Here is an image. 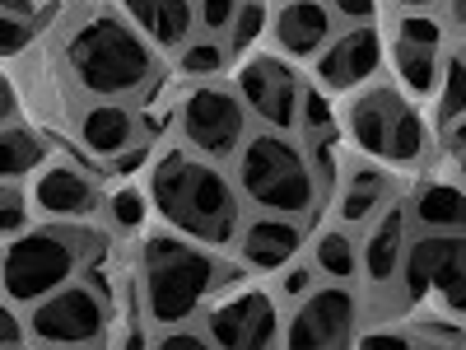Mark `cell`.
<instances>
[{"label":"cell","instance_id":"cell-1","mask_svg":"<svg viewBox=\"0 0 466 350\" xmlns=\"http://www.w3.org/2000/svg\"><path fill=\"white\" fill-rule=\"evenodd\" d=\"M149 201L164 224L201 248H224L238 239V191L233 182L191 149H168L149 173Z\"/></svg>","mask_w":466,"mask_h":350},{"label":"cell","instance_id":"cell-2","mask_svg":"<svg viewBox=\"0 0 466 350\" xmlns=\"http://www.w3.org/2000/svg\"><path fill=\"white\" fill-rule=\"evenodd\" d=\"M66 61H70V75L80 80V89L98 98H136L159 75V57H154L149 37L122 24L116 15H94L89 24L75 28Z\"/></svg>","mask_w":466,"mask_h":350},{"label":"cell","instance_id":"cell-3","mask_svg":"<svg viewBox=\"0 0 466 350\" xmlns=\"http://www.w3.org/2000/svg\"><path fill=\"white\" fill-rule=\"evenodd\" d=\"M219 281L215 257L182 239V233H149L140 248V294H145V318L154 327H182L197 318V308L210 299Z\"/></svg>","mask_w":466,"mask_h":350},{"label":"cell","instance_id":"cell-4","mask_svg":"<svg viewBox=\"0 0 466 350\" xmlns=\"http://www.w3.org/2000/svg\"><path fill=\"white\" fill-rule=\"evenodd\" d=\"M238 191L261 215H308L318 201V169L313 160L285 136V131H261L248 136L238 149Z\"/></svg>","mask_w":466,"mask_h":350},{"label":"cell","instance_id":"cell-5","mask_svg":"<svg viewBox=\"0 0 466 350\" xmlns=\"http://www.w3.org/2000/svg\"><path fill=\"white\" fill-rule=\"evenodd\" d=\"M345 127H350V140L378 164L410 169L430 154V127H424L420 108L392 85L360 89L345 108Z\"/></svg>","mask_w":466,"mask_h":350},{"label":"cell","instance_id":"cell-6","mask_svg":"<svg viewBox=\"0 0 466 350\" xmlns=\"http://www.w3.org/2000/svg\"><path fill=\"white\" fill-rule=\"evenodd\" d=\"M85 239L66 229H24L0 252V290L15 304H37L75 281L85 266Z\"/></svg>","mask_w":466,"mask_h":350},{"label":"cell","instance_id":"cell-7","mask_svg":"<svg viewBox=\"0 0 466 350\" xmlns=\"http://www.w3.org/2000/svg\"><path fill=\"white\" fill-rule=\"evenodd\" d=\"M182 140L201 160H233L248 140V108L238 89L201 85L182 98Z\"/></svg>","mask_w":466,"mask_h":350},{"label":"cell","instance_id":"cell-8","mask_svg":"<svg viewBox=\"0 0 466 350\" xmlns=\"http://www.w3.org/2000/svg\"><path fill=\"white\" fill-rule=\"evenodd\" d=\"M406 294H439L452 314H466V233H424L406 248L401 262Z\"/></svg>","mask_w":466,"mask_h":350},{"label":"cell","instance_id":"cell-9","mask_svg":"<svg viewBox=\"0 0 466 350\" xmlns=\"http://www.w3.org/2000/svg\"><path fill=\"white\" fill-rule=\"evenodd\" d=\"M360 304L345 285L303 294L285 327V350H355Z\"/></svg>","mask_w":466,"mask_h":350},{"label":"cell","instance_id":"cell-10","mask_svg":"<svg viewBox=\"0 0 466 350\" xmlns=\"http://www.w3.org/2000/svg\"><path fill=\"white\" fill-rule=\"evenodd\" d=\"M28 332L43 345H94L107 332V304L98 299L94 285L70 281L56 294L33 304Z\"/></svg>","mask_w":466,"mask_h":350},{"label":"cell","instance_id":"cell-11","mask_svg":"<svg viewBox=\"0 0 466 350\" xmlns=\"http://www.w3.org/2000/svg\"><path fill=\"white\" fill-rule=\"evenodd\" d=\"M238 98L248 112H257L266 131H289L299 127V108H303V85L294 66H285V57H248L238 66Z\"/></svg>","mask_w":466,"mask_h":350},{"label":"cell","instance_id":"cell-12","mask_svg":"<svg viewBox=\"0 0 466 350\" xmlns=\"http://www.w3.org/2000/svg\"><path fill=\"white\" fill-rule=\"evenodd\" d=\"M206 336L215 350H276L280 345V314L266 290H238L210 308Z\"/></svg>","mask_w":466,"mask_h":350},{"label":"cell","instance_id":"cell-13","mask_svg":"<svg viewBox=\"0 0 466 350\" xmlns=\"http://www.w3.org/2000/svg\"><path fill=\"white\" fill-rule=\"evenodd\" d=\"M382 66V37L378 28H345L340 37L318 52V85L331 94H350L373 80V70Z\"/></svg>","mask_w":466,"mask_h":350},{"label":"cell","instance_id":"cell-14","mask_svg":"<svg viewBox=\"0 0 466 350\" xmlns=\"http://www.w3.org/2000/svg\"><path fill=\"white\" fill-rule=\"evenodd\" d=\"M270 37H276L280 57L294 61L318 57L331 43V5H322V0H285L276 19H270Z\"/></svg>","mask_w":466,"mask_h":350},{"label":"cell","instance_id":"cell-15","mask_svg":"<svg viewBox=\"0 0 466 350\" xmlns=\"http://www.w3.org/2000/svg\"><path fill=\"white\" fill-rule=\"evenodd\" d=\"M303 248V229L285 215H257L238 229V257L252 271H285Z\"/></svg>","mask_w":466,"mask_h":350},{"label":"cell","instance_id":"cell-16","mask_svg":"<svg viewBox=\"0 0 466 350\" xmlns=\"http://www.w3.org/2000/svg\"><path fill=\"white\" fill-rule=\"evenodd\" d=\"M33 201H37V211L52 215V220H80V215H94L98 191H94V182L80 169L43 164L37 178H33Z\"/></svg>","mask_w":466,"mask_h":350},{"label":"cell","instance_id":"cell-17","mask_svg":"<svg viewBox=\"0 0 466 350\" xmlns=\"http://www.w3.org/2000/svg\"><path fill=\"white\" fill-rule=\"evenodd\" d=\"M406 211L392 206L373 229H369V239H364V252H360V266H364V276L369 285H387V281H397L401 276V262H406Z\"/></svg>","mask_w":466,"mask_h":350},{"label":"cell","instance_id":"cell-18","mask_svg":"<svg viewBox=\"0 0 466 350\" xmlns=\"http://www.w3.org/2000/svg\"><path fill=\"white\" fill-rule=\"evenodd\" d=\"M136 28L149 37V47H182L197 24V5L191 0H122Z\"/></svg>","mask_w":466,"mask_h":350},{"label":"cell","instance_id":"cell-19","mask_svg":"<svg viewBox=\"0 0 466 350\" xmlns=\"http://www.w3.org/2000/svg\"><path fill=\"white\" fill-rule=\"evenodd\" d=\"M80 140L98 154V160H116L127 154L131 145H140V131H136V117L127 103H98L80 117Z\"/></svg>","mask_w":466,"mask_h":350},{"label":"cell","instance_id":"cell-20","mask_svg":"<svg viewBox=\"0 0 466 350\" xmlns=\"http://www.w3.org/2000/svg\"><path fill=\"white\" fill-rule=\"evenodd\" d=\"M415 220L430 233H466V187L420 182L415 187Z\"/></svg>","mask_w":466,"mask_h":350},{"label":"cell","instance_id":"cell-21","mask_svg":"<svg viewBox=\"0 0 466 350\" xmlns=\"http://www.w3.org/2000/svg\"><path fill=\"white\" fill-rule=\"evenodd\" d=\"M387 187H392V178H387L382 169H373V164L350 169L340 197H336V220H340V224H364V220L387 201Z\"/></svg>","mask_w":466,"mask_h":350},{"label":"cell","instance_id":"cell-22","mask_svg":"<svg viewBox=\"0 0 466 350\" xmlns=\"http://www.w3.org/2000/svg\"><path fill=\"white\" fill-rule=\"evenodd\" d=\"M392 66L401 75V85L410 94H434L439 80H443V66H439V47L434 43H415V37H392Z\"/></svg>","mask_w":466,"mask_h":350},{"label":"cell","instance_id":"cell-23","mask_svg":"<svg viewBox=\"0 0 466 350\" xmlns=\"http://www.w3.org/2000/svg\"><path fill=\"white\" fill-rule=\"evenodd\" d=\"M47 164V140L33 127H0V182L28 178Z\"/></svg>","mask_w":466,"mask_h":350},{"label":"cell","instance_id":"cell-24","mask_svg":"<svg viewBox=\"0 0 466 350\" xmlns=\"http://www.w3.org/2000/svg\"><path fill=\"white\" fill-rule=\"evenodd\" d=\"M313 266L322 271V276H331L336 285H345L360 271V248L350 243L345 229H322L318 243H313Z\"/></svg>","mask_w":466,"mask_h":350},{"label":"cell","instance_id":"cell-25","mask_svg":"<svg viewBox=\"0 0 466 350\" xmlns=\"http://www.w3.org/2000/svg\"><path fill=\"white\" fill-rule=\"evenodd\" d=\"M439 103H443V122H448V117H466V61H461V57H452V61L443 66Z\"/></svg>","mask_w":466,"mask_h":350},{"label":"cell","instance_id":"cell-26","mask_svg":"<svg viewBox=\"0 0 466 350\" xmlns=\"http://www.w3.org/2000/svg\"><path fill=\"white\" fill-rule=\"evenodd\" d=\"M261 28H266V5H261V0H238V15H233V24H228L233 52L248 47V43H257Z\"/></svg>","mask_w":466,"mask_h":350},{"label":"cell","instance_id":"cell-27","mask_svg":"<svg viewBox=\"0 0 466 350\" xmlns=\"http://www.w3.org/2000/svg\"><path fill=\"white\" fill-rule=\"evenodd\" d=\"M28 224V197L15 187V182H0V233H24Z\"/></svg>","mask_w":466,"mask_h":350},{"label":"cell","instance_id":"cell-28","mask_svg":"<svg viewBox=\"0 0 466 350\" xmlns=\"http://www.w3.org/2000/svg\"><path fill=\"white\" fill-rule=\"evenodd\" d=\"M224 61H228V52L219 43H187L182 47V70L187 75H215V70H224Z\"/></svg>","mask_w":466,"mask_h":350},{"label":"cell","instance_id":"cell-29","mask_svg":"<svg viewBox=\"0 0 466 350\" xmlns=\"http://www.w3.org/2000/svg\"><path fill=\"white\" fill-rule=\"evenodd\" d=\"M28 37H33V28H28L24 15H5V10H0V57L24 52V47H28Z\"/></svg>","mask_w":466,"mask_h":350},{"label":"cell","instance_id":"cell-30","mask_svg":"<svg viewBox=\"0 0 466 350\" xmlns=\"http://www.w3.org/2000/svg\"><path fill=\"white\" fill-rule=\"evenodd\" d=\"M331 122H336V117H331V108H327V98L318 94V89H308L303 94V108H299V127H308V131H331Z\"/></svg>","mask_w":466,"mask_h":350},{"label":"cell","instance_id":"cell-31","mask_svg":"<svg viewBox=\"0 0 466 350\" xmlns=\"http://www.w3.org/2000/svg\"><path fill=\"white\" fill-rule=\"evenodd\" d=\"M154 350H215V341L201 336V332H191V327H168Z\"/></svg>","mask_w":466,"mask_h":350},{"label":"cell","instance_id":"cell-32","mask_svg":"<svg viewBox=\"0 0 466 350\" xmlns=\"http://www.w3.org/2000/svg\"><path fill=\"white\" fill-rule=\"evenodd\" d=\"M112 220L122 224V229H136V224L145 220V206H140V197H136L131 187H122V191L112 197Z\"/></svg>","mask_w":466,"mask_h":350},{"label":"cell","instance_id":"cell-33","mask_svg":"<svg viewBox=\"0 0 466 350\" xmlns=\"http://www.w3.org/2000/svg\"><path fill=\"white\" fill-rule=\"evenodd\" d=\"M280 294H285V299H303V294H313V271L299 266V262H289V266L280 271Z\"/></svg>","mask_w":466,"mask_h":350},{"label":"cell","instance_id":"cell-34","mask_svg":"<svg viewBox=\"0 0 466 350\" xmlns=\"http://www.w3.org/2000/svg\"><path fill=\"white\" fill-rule=\"evenodd\" d=\"M201 24L210 28V33H219V28H228L233 24V15H238V0H201Z\"/></svg>","mask_w":466,"mask_h":350},{"label":"cell","instance_id":"cell-35","mask_svg":"<svg viewBox=\"0 0 466 350\" xmlns=\"http://www.w3.org/2000/svg\"><path fill=\"white\" fill-rule=\"evenodd\" d=\"M397 33H401V37H415V43H434V47H439V37H443L439 24L424 19V15H401V19H397Z\"/></svg>","mask_w":466,"mask_h":350},{"label":"cell","instance_id":"cell-36","mask_svg":"<svg viewBox=\"0 0 466 350\" xmlns=\"http://www.w3.org/2000/svg\"><path fill=\"white\" fill-rule=\"evenodd\" d=\"M355 350H420V345L401 332H369V336H360Z\"/></svg>","mask_w":466,"mask_h":350},{"label":"cell","instance_id":"cell-37","mask_svg":"<svg viewBox=\"0 0 466 350\" xmlns=\"http://www.w3.org/2000/svg\"><path fill=\"white\" fill-rule=\"evenodd\" d=\"M24 332H28V327H24V323H19V318L10 314L5 304H0V350H10V345H24Z\"/></svg>","mask_w":466,"mask_h":350},{"label":"cell","instance_id":"cell-38","mask_svg":"<svg viewBox=\"0 0 466 350\" xmlns=\"http://www.w3.org/2000/svg\"><path fill=\"white\" fill-rule=\"evenodd\" d=\"M443 149L457 154V160L466 154V117H448L443 122Z\"/></svg>","mask_w":466,"mask_h":350},{"label":"cell","instance_id":"cell-39","mask_svg":"<svg viewBox=\"0 0 466 350\" xmlns=\"http://www.w3.org/2000/svg\"><path fill=\"white\" fill-rule=\"evenodd\" d=\"M331 10H336V15H345V19H373L378 0H331Z\"/></svg>","mask_w":466,"mask_h":350},{"label":"cell","instance_id":"cell-40","mask_svg":"<svg viewBox=\"0 0 466 350\" xmlns=\"http://www.w3.org/2000/svg\"><path fill=\"white\" fill-rule=\"evenodd\" d=\"M140 164H145V145H131L127 154H116V160H112V173L122 178V173H136Z\"/></svg>","mask_w":466,"mask_h":350},{"label":"cell","instance_id":"cell-41","mask_svg":"<svg viewBox=\"0 0 466 350\" xmlns=\"http://www.w3.org/2000/svg\"><path fill=\"white\" fill-rule=\"evenodd\" d=\"M15 103H19V94H15V85L0 75V127H10V117H15Z\"/></svg>","mask_w":466,"mask_h":350},{"label":"cell","instance_id":"cell-42","mask_svg":"<svg viewBox=\"0 0 466 350\" xmlns=\"http://www.w3.org/2000/svg\"><path fill=\"white\" fill-rule=\"evenodd\" d=\"M0 10L5 15H28V10H37V0H0Z\"/></svg>","mask_w":466,"mask_h":350},{"label":"cell","instance_id":"cell-43","mask_svg":"<svg viewBox=\"0 0 466 350\" xmlns=\"http://www.w3.org/2000/svg\"><path fill=\"white\" fill-rule=\"evenodd\" d=\"M448 5H452V19L466 28V0H448Z\"/></svg>","mask_w":466,"mask_h":350},{"label":"cell","instance_id":"cell-44","mask_svg":"<svg viewBox=\"0 0 466 350\" xmlns=\"http://www.w3.org/2000/svg\"><path fill=\"white\" fill-rule=\"evenodd\" d=\"M397 5H406V10H420V5H434V0H397Z\"/></svg>","mask_w":466,"mask_h":350},{"label":"cell","instance_id":"cell-45","mask_svg":"<svg viewBox=\"0 0 466 350\" xmlns=\"http://www.w3.org/2000/svg\"><path fill=\"white\" fill-rule=\"evenodd\" d=\"M43 350H94V345H43Z\"/></svg>","mask_w":466,"mask_h":350},{"label":"cell","instance_id":"cell-46","mask_svg":"<svg viewBox=\"0 0 466 350\" xmlns=\"http://www.w3.org/2000/svg\"><path fill=\"white\" fill-rule=\"evenodd\" d=\"M461 178H466V154H461Z\"/></svg>","mask_w":466,"mask_h":350},{"label":"cell","instance_id":"cell-47","mask_svg":"<svg viewBox=\"0 0 466 350\" xmlns=\"http://www.w3.org/2000/svg\"><path fill=\"white\" fill-rule=\"evenodd\" d=\"M420 350H439V345H420Z\"/></svg>","mask_w":466,"mask_h":350},{"label":"cell","instance_id":"cell-48","mask_svg":"<svg viewBox=\"0 0 466 350\" xmlns=\"http://www.w3.org/2000/svg\"><path fill=\"white\" fill-rule=\"evenodd\" d=\"M10 350H24V345H10Z\"/></svg>","mask_w":466,"mask_h":350}]
</instances>
